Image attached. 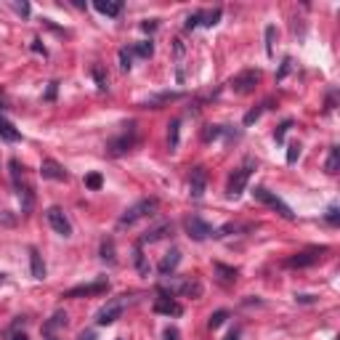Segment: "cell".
Instances as JSON below:
<instances>
[{
	"instance_id": "6da1fadb",
	"label": "cell",
	"mask_w": 340,
	"mask_h": 340,
	"mask_svg": "<svg viewBox=\"0 0 340 340\" xmlns=\"http://www.w3.org/2000/svg\"><path fill=\"white\" fill-rule=\"evenodd\" d=\"M157 199L154 197H149V199H138L136 205H131L125 210V213L120 215V221H117V226H133L136 221H141L146 215H154V210H157Z\"/></svg>"
},
{
	"instance_id": "7a4b0ae2",
	"label": "cell",
	"mask_w": 340,
	"mask_h": 340,
	"mask_svg": "<svg viewBox=\"0 0 340 340\" xmlns=\"http://www.w3.org/2000/svg\"><path fill=\"white\" fill-rule=\"evenodd\" d=\"M255 170V160L253 157H248L242 162V165L234 170L231 175H229V183H226V194L229 197H239L242 192H244V186H248V181H250V173Z\"/></svg>"
},
{
	"instance_id": "3957f363",
	"label": "cell",
	"mask_w": 340,
	"mask_h": 340,
	"mask_svg": "<svg viewBox=\"0 0 340 340\" xmlns=\"http://www.w3.org/2000/svg\"><path fill=\"white\" fill-rule=\"evenodd\" d=\"M128 303H131V300H128V295H120V298L109 300L107 306H101V308L96 311V324H99V327H109V324H114V322L122 316V311H125Z\"/></svg>"
},
{
	"instance_id": "277c9868",
	"label": "cell",
	"mask_w": 340,
	"mask_h": 340,
	"mask_svg": "<svg viewBox=\"0 0 340 340\" xmlns=\"http://www.w3.org/2000/svg\"><path fill=\"white\" fill-rule=\"evenodd\" d=\"M133 146H136V122L125 125V131L107 144V154L109 157H120V154H125V151H131Z\"/></svg>"
},
{
	"instance_id": "5b68a950",
	"label": "cell",
	"mask_w": 340,
	"mask_h": 340,
	"mask_svg": "<svg viewBox=\"0 0 340 340\" xmlns=\"http://www.w3.org/2000/svg\"><path fill=\"white\" fill-rule=\"evenodd\" d=\"M253 197L258 199V202L268 205L271 210H276V213L282 215V218H287V221H292V218H295V213H292V210H290V205H285L282 199H279L274 192H268L266 186H255V189H253Z\"/></svg>"
},
{
	"instance_id": "8992f818",
	"label": "cell",
	"mask_w": 340,
	"mask_h": 340,
	"mask_svg": "<svg viewBox=\"0 0 340 340\" xmlns=\"http://www.w3.org/2000/svg\"><path fill=\"white\" fill-rule=\"evenodd\" d=\"M327 253V248H306V250H300L298 255H292L287 258V268H308L314 263H319V258Z\"/></svg>"
},
{
	"instance_id": "52a82bcc",
	"label": "cell",
	"mask_w": 340,
	"mask_h": 340,
	"mask_svg": "<svg viewBox=\"0 0 340 340\" xmlns=\"http://www.w3.org/2000/svg\"><path fill=\"white\" fill-rule=\"evenodd\" d=\"M45 218H48V224L56 234H61V237H72V224H69V218L64 215L61 207H48L45 210Z\"/></svg>"
},
{
	"instance_id": "ba28073f",
	"label": "cell",
	"mask_w": 340,
	"mask_h": 340,
	"mask_svg": "<svg viewBox=\"0 0 340 340\" xmlns=\"http://www.w3.org/2000/svg\"><path fill=\"white\" fill-rule=\"evenodd\" d=\"M258 80H261V72L258 69H248V72H242L231 80V88L234 93H239V96H244V93H253L255 85H258Z\"/></svg>"
},
{
	"instance_id": "9c48e42d",
	"label": "cell",
	"mask_w": 340,
	"mask_h": 340,
	"mask_svg": "<svg viewBox=\"0 0 340 340\" xmlns=\"http://www.w3.org/2000/svg\"><path fill=\"white\" fill-rule=\"evenodd\" d=\"M109 290V282L107 279H96L90 285H80V287H72L64 292V298H88V295H104Z\"/></svg>"
},
{
	"instance_id": "30bf717a",
	"label": "cell",
	"mask_w": 340,
	"mask_h": 340,
	"mask_svg": "<svg viewBox=\"0 0 340 340\" xmlns=\"http://www.w3.org/2000/svg\"><path fill=\"white\" fill-rule=\"evenodd\" d=\"M183 226H186V234H189L194 242H205L207 237H213V229H210V224H205L199 215H189Z\"/></svg>"
},
{
	"instance_id": "8fae6325",
	"label": "cell",
	"mask_w": 340,
	"mask_h": 340,
	"mask_svg": "<svg viewBox=\"0 0 340 340\" xmlns=\"http://www.w3.org/2000/svg\"><path fill=\"white\" fill-rule=\"evenodd\" d=\"M205 186H207V170L205 168H194L192 175H189V194H192V199H202Z\"/></svg>"
},
{
	"instance_id": "7c38bea8",
	"label": "cell",
	"mask_w": 340,
	"mask_h": 340,
	"mask_svg": "<svg viewBox=\"0 0 340 340\" xmlns=\"http://www.w3.org/2000/svg\"><path fill=\"white\" fill-rule=\"evenodd\" d=\"M165 237H173V224H170V221H162V224L151 226L144 237H141V242H138V244H154V242L165 239Z\"/></svg>"
},
{
	"instance_id": "4fadbf2b",
	"label": "cell",
	"mask_w": 340,
	"mask_h": 340,
	"mask_svg": "<svg viewBox=\"0 0 340 340\" xmlns=\"http://www.w3.org/2000/svg\"><path fill=\"white\" fill-rule=\"evenodd\" d=\"M40 175H43V178H48V181H67L69 178L67 170L58 165L56 160H43L40 162Z\"/></svg>"
},
{
	"instance_id": "5bb4252c",
	"label": "cell",
	"mask_w": 340,
	"mask_h": 340,
	"mask_svg": "<svg viewBox=\"0 0 340 340\" xmlns=\"http://www.w3.org/2000/svg\"><path fill=\"white\" fill-rule=\"evenodd\" d=\"M178 263H181V250H178V248H173V250H170V253H165V258L160 261L157 271H160L162 276H168V274H173L175 268H178Z\"/></svg>"
},
{
	"instance_id": "9a60e30c",
	"label": "cell",
	"mask_w": 340,
	"mask_h": 340,
	"mask_svg": "<svg viewBox=\"0 0 340 340\" xmlns=\"http://www.w3.org/2000/svg\"><path fill=\"white\" fill-rule=\"evenodd\" d=\"M154 314H165V316H181L183 314V306L175 303L173 298H160L154 303Z\"/></svg>"
},
{
	"instance_id": "2e32d148",
	"label": "cell",
	"mask_w": 340,
	"mask_h": 340,
	"mask_svg": "<svg viewBox=\"0 0 340 340\" xmlns=\"http://www.w3.org/2000/svg\"><path fill=\"white\" fill-rule=\"evenodd\" d=\"M181 99V93H173V90H165V93H157V96H149L144 101V107L146 109H160L162 104H170V101H178Z\"/></svg>"
},
{
	"instance_id": "e0dca14e",
	"label": "cell",
	"mask_w": 340,
	"mask_h": 340,
	"mask_svg": "<svg viewBox=\"0 0 340 340\" xmlns=\"http://www.w3.org/2000/svg\"><path fill=\"white\" fill-rule=\"evenodd\" d=\"M67 322H69V319H67V314H64V311H56V314L51 316V319L43 324V335H45V337H51L56 330H61V327H67Z\"/></svg>"
},
{
	"instance_id": "ac0fdd59",
	"label": "cell",
	"mask_w": 340,
	"mask_h": 340,
	"mask_svg": "<svg viewBox=\"0 0 340 340\" xmlns=\"http://www.w3.org/2000/svg\"><path fill=\"white\" fill-rule=\"evenodd\" d=\"M213 271L218 274V282H224V285H234V279H237V268H231V266H224V263H213Z\"/></svg>"
},
{
	"instance_id": "d6986e66",
	"label": "cell",
	"mask_w": 340,
	"mask_h": 340,
	"mask_svg": "<svg viewBox=\"0 0 340 340\" xmlns=\"http://www.w3.org/2000/svg\"><path fill=\"white\" fill-rule=\"evenodd\" d=\"M29 268H32V276L35 279H45V263H43L40 253L35 250V248H29Z\"/></svg>"
},
{
	"instance_id": "ffe728a7",
	"label": "cell",
	"mask_w": 340,
	"mask_h": 340,
	"mask_svg": "<svg viewBox=\"0 0 340 340\" xmlns=\"http://www.w3.org/2000/svg\"><path fill=\"white\" fill-rule=\"evenodd\" d=\"M90 77H93V83H96L99 90H109V77H107V69H104L101 64L90 67Z\"/></svg>"
},
{
	"instance_id": "44dd1931",
	"label": "cell",
	"mask_w": 340,
	"mask_h": 340,
	"mask_svg": "<svg viewBox=\"0 0 340 340\" xmlns=\"http://www.w3.org/2000/svg\"><path fill=\"white\" fill-rule=\"evenodd\" d=\"M99 255H101V261H104V263H109V266L117 263V255H114V239H112V237H107V239L101 242Z\"/></svg>"
},
{
	"instance_id": "7402d4cb",
	"label": "cell",
	"mask_w": 340,
	"mask_h": 340,
	"mask_svg": "<svg viewBox=\"0 0 340 340\" xmlns=\"http://www.w3.org/2000/svg\"><path fill=\"white\" fill-rule=\"evenodd\" d=\"M0 138H6V141H11V144H16V141H21V133H19L8 120H3V117H0Z\"/></svg>"
},
{
	"instance_id": "603a6c76",
	"label": "cell",
	"mask_w": 340,
	"mask_h": 340,
	"mask_svg": "<svg viewBox=\"0 0 340 340\" xmlns=\"http://www.w3.org/2000/svg\"><path fill=\"white\" fill-rule=\"evenodd\" d=\"M93 8L99 11V14H104V16H120L122 14V3L120 0H114V3H93Z\"/></svg>"
},
{
	"instance_id": "cb8c5ba5",
	"label": "cell",
	"mask_w": 340,
	"mask_h": 340,
	"mask_svg": "<svg viewBox=\"0 0 340 340\" xmlns=\"http://www.w3.org/2000/svg\"><path fill=\"white\" fill-rule=\"evenodd\" d=\"M181 295H192V298H199V295H202V285H199L197 282V279H183V282H181Z\"/></svg>"
},
{
	"instance_id": "d4e9b609",
	"label": "cell",
	"mask_w": 340,
	"mask_h": 340,
	"mask_svg": "<svg viewBox=\"0 0 340 340\" xmlns=\"http://www.w3.org/2000/svg\"><path fill=\"white\" fill-rule=\"evenodd\" d=\"M133 263H136V268H138V274H149V263H146V255H144V250H141V244H136L133 248Z\"/></svg>"
},
{
	"instance_id": "484cf974",
	"label": "cell",
	"mask_w": 340,
	"mask_h": 340,
	"mask_svg": "<svg viewBox=\"0 0 340 340\" xmlns=\"http://www.w3.org/2000/svg\"><path fill=\"white\" fill-rule=\"evenodd\" d=\"M324 170L330 173V175H335L340 170V149L337 146L330 149V157H327V162H324Z\"/></svg>"
},
{
	"instance_id": "4316f807",
	"label": "cell",
	"mask_w": 340,
	"mask_h": 340,
	"mask_svg": "<svg viewBox=\"0 0 340 340\" xmlns=\"http://www.w3.org/2000/svg\"><path fill=\"white\" fill-rule=\"evenodd\" d=\"M224 133H226L224 125H207L202 131V141H215V138H221Z\"/></svg>"
},
{
	"instance_id": "83f0119b",
	"label": "cell",
	"mask_w": 340,
	"mask_h": 340,
	"mask_svg": "<svg viewBox=\"0 0 340 340\" xmlns=\"http://www.w3.org/2000/svg\"><path fill=\"white\" fill-rule=\"evenodd\" d=\"M226 319H229V311H215V314H210V319H207V327L210 330H218L221 324H226Z\"/></svg>"
},
{
	"instance_id": "f1b7e54d",
	"label": "cell",
	"mask_w": 340,
	"mask_h": 340,
	"mask_svg": "<svg viewBox=\"0 0 340 340\" xmlns=\"http://www.w3.org/2000/svg\"><path fill=\"white\" fill-rule=\"evenodd\" d=\"M268 107H271V101H263V104H261V107H255V109H250L248 114H244V125H253V122L258 120V117H261V114H263V109H268Z\"/></svg>"
},
{
	"instance_id": "f546056e",
	"label": "cell",
	"mask_w": 340,
	"mask_h": 340,
	"mask_svg": "<svg viewBox=\"0 0 340 340\" xmlns=\"http://www.w3.org/2000/svg\"><path fill=\"white\" fill-rule=\"evenodd\" d=\"M178 128H181L178 120H173L168 125V144H170V149H178Z\"/></svg>"
},
{
	"instance_id": "4dcf8cb0",
	"label": "cell",
	"mask_w": 340,
	"mask_h": 340,
	"mask_svg": "<svg viewBox=\"0 0 340 340\" xmlns=\"http://www.w3.org/2000/svg\"><path fill=\"white\" fill-rule=\"evenodd\" d=\"M8 168H11V178H14V186H16V192H19V189H21V170H24V168L19 165V160H11Z\"/></svg>"
},
{
	"instance_id": "1f68e13d",
	"label": "cell",
	"mask_w": 340,
	"mask_h": 340,
	"mask_svg": "<svg viewBox=\"0 0 340 340\" xmlns=\"http://www.w3.org/2000/svg\"><path fill=\"white\" fill-rule=\"evenodd\" d=\"M131 53H136V56H141V58H149L151 53H154V45H151L149 40H144V43H138V45H136V48H133Z\"/></svg>"
},
{
	"instance_id": "d6a6232c",
	"label": "cell",
	"mask_w": 340,
	"mask_h": 340,
	"mask_svg": "<svg viewBox=\"0 0 340 340\" xmlns=\"http://www.w3.org/2000/svg\"><path fill=\"white\" fill-rule=\"evenodd\" d=\"M274 35H276V27L268 24L266 27V53L268 56H274Z\"/></svg>"
},
{
	"instance_id": "836d02e7",
	"label": "cell",
	"mask_w": 340,
	"mask_h": 340,
	"mask_svg": "<svg viewBox=\"0 0 340 340\" xmlns=\"http://www.w3.org/2000/svg\"><path fill=\"white\" fill-rule=\"evenodd\" d=\"M300 151H303V146H300L298 141L287 146V162H290V165H295V162H298V157H300Z\"/></svg>"
},
{
	"instance_id": "e575fe53",
	"label": "cell",
	"mask_w": 340,
	"mask_h": 340,
	"mask_svg": "<svg viewBox=\"0 0 340 340\" xmlns=\"http://www.w3.org/2000/svg\"><path fill=\"white\" fill-rule=\"evenodd\" d=\"M101 183H104V178H101L99 173H88L85 175V186H88V189L96 192V189H101Z\"/></svg>"
},
{
	"instance_id": "d590c367",
	"label": "cell",
	"mask_w": 340,
	"mask_h": 340,
	"mask_svg": "<svg viewBox=\"0 0 340 340\" xmlns=\"http://www.w3.org/2000/svg\"><path fill=\"white\" fill-rule=\"evenodd\" d=\"M120 67H122V72H128V69L133 67V53L128 51V48H122V51H120Z\"/></svg>"
},
{
	"instance_id": "8d00e7d4",
	"label": "cell",
	"mask_w": 340,
	"mask_h": 340,
	"mask_svg": "<svg viewBox=\"0 0 340 340\" xmlns=\"http://www.w3.org/2000/svg\"><path fill=\"white\" fill-rule=\"evenodd\" d=\"M202 19H205V11H197V14H192L189 19H186V29H194V27H199V24H202Z\"/></svg>"
},
{
	"instance_id": "74e56055",
	"label": "cell",
	"mask_w": 340,
	"mask_h": 340,
	"mask_svg": "<svg viewBox=\"0 0 340 340\" xmlns=\"http://www.w3.org/2000/svg\"><path fill=\"white\" fill-rule=\"evenodd\" d=\"M290 128H292V120H285V122H282V125H279L276 131H274V138H276L279 144L285 141V136H287V131H290Z\"/></svg>"
},
{
	"instance_id": "f35d334b",
	"label": "cell",
	"mask_w": 340,
	"mask_h": 340,
	"mask_svg": "<svg viewBox=\"0 0 340 340\" xmlns=\"http://www.w3.org/2000/svg\"><path fill=\"white\" fill-rule=\"evenodd\" d=\"M290 69H292V58L285 56V61H282V67H279V72H276V83H279V80H285V77L290 75Z\"/></svg>"
},
{
	"instance_id": "ab89813d",
	"label": "cell",
	"mask_w": 340,
	"mask_h": 340,
	"mask_svg": "<svg viewBox=\"0 0 340 340\" xmlns=\"http://www.w3.org/2000/svg\"><path fill=\"white\" fill-rule=\"evenodd\" d=\"M218 19H221V8H215V11H210V14H205L202 24H205V27H215V24H218Z\"/></svg>"
},
{
	"instance_id": "60d3db41",
	"label": "cell",
	"mask_w": 340,
	"mask_h": 340,
	"mask_svg": "<svg viewBox=\"0 0 340 340\" xmlns=\"http://www.w3.org/2000/svg\"><path fill=\"white\" fill-rule=\"evenodd\" d=\"M327 224H332V226H337V221H340V210L337 207H330V210H327Z\"/></svg>"
},
{
	"instance_id": "b9f144b4",
	"label": "cell",
	"mask_w": 340,
	"mask_h": 340,
	"mask_svg": "<svg viewBox=\"0 0 340 340\" xmlns=\"http://www.w3.org/2000/svg\"><path fill=\"white\" fill-rule=\"evenodd\" d=\"M56 90H58V83H56V80H53V83H48V90H45V101H53L56 99Z\"/></svg>"
},
{
	"instance_id": "7bdbcfd3",
	"label": "cell",
	"mask_w": 340,
	"mask_h": 340,
	"mask_svg": "<svg viewBox=\"0 0 340 340\" xmlns=\"http://www.w3.org/2000/svg\"><path fill=\"white\" fill-rule=\"evenodd\" d=\"M173 51H175V56L181 58V56H183V51H186V48H183V40L175 38V40H173Z\"/></svg>"
},
{
	"instance_id": "ee69618b",
	"label": "cell",
	"mask_w": 340,
	"mask_h": 340,
	"mask_svg": "<svg viewBox=\"0 0 340 340\" xmlns=\"http://www.w3.org/2000/svg\"><path fill=\"white\" fill-rule=\"evenodd\" d=\"M141 29H144V32H154V29H157V19L144 21V24H141Z\"/></svg>"
},
{
	"instance_id": "f6af8a7d",
	"label": "cell",
	"mask_w": 340,
	"mask_h": 340,
	"mask_svg": "<svg viewBox=\"0 0 340 340\" xmlns=\"http://www.w3.org/2000/svg\"><path fill=\"white\" fill-rule=\"evenodd\" d=\"M165 340H178V330H175V327H168V330H165Z\"/></svg>"
},
{
	"instance_id": "bcb514c9",
	"label": "cell",
	"mask_w": 340,
	"mask_h": 340,
	"mask_svg": "<svg viewBox=\"0 0 340 340\" xmlns=\"http://www.w3.org/2000/svg\"><path fill=\"white\" fill-rule=\"evenodd\" d=\"M77 340H96V332H93V330H85V332L77 335Z\"/></svg>"
},
{
	"instance_id": "7dc6e473",
	"label": "cell",
	"mask_w": 340,
	"mask_h": 340,
	"mask_svg": "<svg viewBox=\"0 0 340 340\" xmlns=\"http://www.w3.org/2000/svg\"><path fill=\"white\" fill-rule=\"evenodd\" d=\"M16 11H19L21 16H29V3H19V6H16Z\"/></svg>"
},
{
	"instance_id": "c3c4849f",
	"label": "cell",
	"mask_w": 340,
	"mask_h": 340,
	"mask_svg": "<svg viewBox=\"0 0 340 340\" xmlns=\"http://www.w3.org/2000/svg\"><path fill=\"white\" fill-rule=\"evenodd\" d=\"M32 51H38V53H43V56H45V45H43L40 40H32Z\"/></svg>"
},
{
	"instance_id": "681fc988",
	"label": "cell",
	"mask_w": 340,
	"mask_h": 340,
	"mask_svg": "<svg viewBox=\"0 0 340 340\" xmlns=\"http://www.w3.org/2000/svg\"><path fill=\"white\" fill-rule=\"evenodd\" d=\"M295 300H298V303H314L316 298H314V295H295Z\"/></svg>"
},
{
	"instance_id": "f907efd6",
	"label": "cell",
	"mask_w": 340,
	"mask_h": 340,
	"mask_svg": "<svg viewBox=\"0 0 340 340\" xmlns=\"http://www.w3.org/2000/svg\"><path fill=\"white\" fill-rule=\"evenodd\" d=\"M11 340H29V337H27L24 332H16V335H14V337H11Z\"/></svg>"
},
{
	"instance_id": "816d5d0a",
	"label": "cell",
	"mask_w": 340,
	"mask_h": 340,
	"mask_svg": "<svg viewBox=\"0 0 340 340\" xmlns=\"http://www.w3.org/2000/svg\"><path fill=\"white\" fill-rule=\"evenodd\" d=\"M226 340H239V330H234V332H229V337Z\"/></svg>"
},
{
	"instance_id": "f5cc1de1",
	"label": "cell",
	"mask_w": 340,
	"mask_h": 340,
	"mask_svg": "<svg viewBox=\"0 0 340 340\" xmlns=\"http://www.w3.org/2000/svg\"><path fill=\"white\" fill-rule=\"evenodd\" d=\"M45 340H58V337H56V335H51V337H45Z\"/></svg>"
},
{
	"instance_id": "db71d44e",
	"label": "cell",
	"mask_w": 340,
	"mask_h": 340,
	"mask_svg": "<svg viewBox=\"0 0 340 340\" xmlns=\"http://www.w3.org/2000/svg\"><path fill=\"white\" fill-rule=\"evenodd\" d=\"M3 276H6V274H0V282H3Z\"/></svg>"
},
{
	"instance_id": "11a10c76",
	"label": "cell",
	"mask_w": 340,
	"mask_h": 340,
	"mask_svg": "<svg viewBox=\"0 0 340 340\" xmlns=\"http://www.w3.org/2000/svg\"><path fill=\"white\" fill-rule=\"evenodd\" d=\"M117 340H122V337H117Z\"/></svg>"
}]
</instances>
